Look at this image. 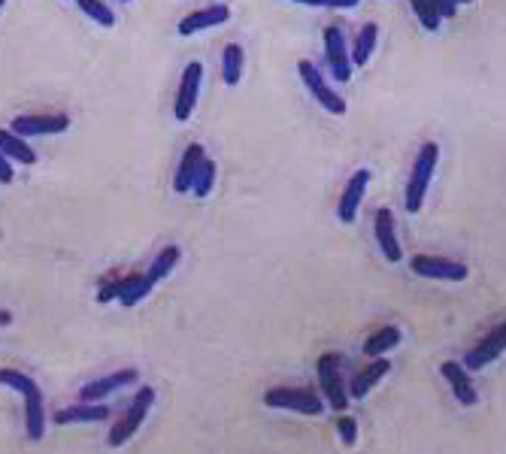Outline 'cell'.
<instances>
[{
  "label": "cell",
  "mask_w": 506,
  "mask_h": 454,
  "mask_svg": "<svg viewBox=\"0 0 506 454\" xmlns=\"http://www.w3.org/2000/svg\"><path fill=\"white\" fill-rule=\"evenodd\" d=\"M437 161H440V146L437 143H425L422 148H418L413 173H409V182H406V191H404L406 213H413V215L422 213L427 188H431V179H434V170H437Z\"/></svg>",
  "instance_id": "1"
},
{
  "label": "cell",
  "mask_w": 506,
  "mask_h": 454,
  "mask_svg": "<svg viewBox=\"0 0 506 454\" xmlns=\"http://www.w3.org/2000/svg\"><path fill=\"white\" fill-rule=\"evenodd\" d=\"M152 406H155V388L152 385H143V388H137V394L134 400L128 403V409L121 412V418L116 424H112V430L107 436V445L110 449H121L130 436H137V430L143 427L146 421V415L152 412Z\"/></svg>",
  "instance_id": "2"
},
{
  "label": "cell",
  "mask_w": 506,
  "mask_h": 454,
  "mask_svg": "<svg viewBox=\"0 0 506 454\" xmlns=\"http://www.w3.org/2000/svg\"><path fill=\"white\" fill-rule=\"evenodd\" d=\"M319 385L325 391V400L330 403L334 412H346L348 409V388L343 382V357L337 352H328L319 357Z\"/></svg>",
  "instance_id": "3"
},
{
  "label": "cell",
  "mask_w": 506,
  "mask_h": 454,
  "mask_svg": "<svg viewBox=\"0 0 506 454\" xmlns=\"http://www.w3.org/2000/svg\"><path fill=\"white\" fill-rule=\"evenodd\" d=\"M264 403L270 409H282V412L298 415H321L325 412V400L310 388H270L264 394Z\"/></svg>",
  "instance_id": "4"
},
{
  "label": "cell",
  "mask_w": 506,
  "mask_h": 454,
  "mask_svg": "<svg viewBox=\"0 0 506 454\" xmlns=\"http://www.w3.org/2000/svg\"><path fill=\"white\" fill-rule=\"evenodd\" d=\"M298 73H301V82L307 85V91L316 98V103L321 109H328L330 116H346V100L339 98V94L330 89L328 80H325V73L312 64V61H298Z\"/></svg>",
  "instance_id": "5"
},
{
  "label": "cell",
  "mask_w": 506,
  "mask_h": 454,
  "mask_svg": "<svg viewBox=\"0 0 506 454\" xmlns=\"http://www.w3.org/2000/svg\"><path fill=\"white\" fill-rule=\"evenodd\" d=\"M409 270L422 279H437V282H464L470 276V267L461 260L443 258V255H415L409 260Z\"/></svg>",
  "instance_id": "6"
},
{
  "label": "cell",
  "mask_w": 506,
  "mask_h": 454,
  "mask_svg": "<svg viewBox=\"0 0 506 454\" xmlns=\"http://www.w3.org/2000/svg\"><path fill=\"white\" fill-rule=\"evenodd\" d=\"M321 40H325V58H328L330 76H334L337 82H348L355 67H352V61H348V43L343 37V31H339L337 24H328V28L321 31Z\"/></svg>",
  "instance_id": "7"
},
{
  "label": "cell",
  "mask_w": 506,
  "mask_h": 454,
  "mask_svg": "<svg viewBox=\"0 0 506 454\" xmlns=\"http://www.w3.org/2000/svg\"><path fill=\"white\" fill-rule=\"evenodd\" d=\"M200 82H204V64H200V61H188L186 70H182L177 103H173V116H177V121L191 118V112H195V107H197Z\"/></svg>",
  "instance_id": "8"
},
{
  "label": "cell",
  "mask_w": 506,
  "mask_h": 454,
  "mask_svg": "<svg viewBox=\"0 0 506 454\" xmlns=\"http://www.w3.org/2000/svg\"><path fill=\"white\" fill-rule=\"evenodd\" d=\"M503 348H506V321H501L482 343H479L476 348H470V352L464 355V370L473 373V370H482V366H488V364H494L497 357L503 355Z\"/></svg>",
  "instance_id": "9"
},
{
  "label": "cell",
  "mask_w": 506,
  "mask_h": 454,
  "mask_svg": "<svg viewBox=\"0 0 506 454\" xmlns=\"http://www.w3.org/2000/svg\"><path fill=\"white\" fill-rule=\"evenodd\" d=\"M231 19V10L224 4H209V6H200V10L188 13L186 19L179 22V37H195L200 31H209V28H219V24H228Z\"/></svg>",
  "instance_id": "10"
},
{
  "label": "cell",
  "mask_w": 506,
  "mask_h": 454,
  "mask_svg": "<svg viewBox=\"0 0 506 454\" xmlns=\"http://www.w3.org/2000/svg\"><path fill=\"white\" fill-rule=\"evenodd\" d=\"M373 233H377L379 251L386 255V260H391V264H400V258H404V249H400V242H397L395 213H391L388 206L377 209V215H373Z\"/></svg>",
  "instance_id": "11"
},
{
  "label": "cell",
  "mask_w": 506,
  "mask_h": 454,
  "mask_svg": "<svg viewBox=\"0 0 506 454\" xmlns=\"http://www.w3.org/2000/svg\"><path fill=\"white\" fill-rule=\"evenodd\" d=\"M368 185H370V170H355V176L346 182L343 194H339V206H337V215L343 224H352L358 218V209H361V200L368 194Z\"/></svg>",
  "instance_id": "12"
},
{
  "label": "cell",
  "mask_w": 506,
  "mask_h": 454,
  "mask_svg": "<svg viewBox=\"0 0 506 454\" xmlns=\"http://www.w3.org/2000/svg\"><path fill=\"white\" fill-rule=\"evenodd\" d=\"M70 128V118L67 116H19L13 118V134L19 137H52V134H64V130Z\"/></svg>",
  "instance_id": "13"
},
{
  "label": "cell",
  "mask_w": 506,
  "mask_h": 454,
  "mask_svg": "<svg viewBox=\"0 0 506 454\" xmlns=\"http://www.w3.org/2000/svg\"><path fill=\"white\" fill-rule=\"evenodd\" d=\"M440 375L449 382L452 397H455L461 406H476V403H479L476 385H473V379H470V370H464V364L443 361V364H440Z\"/></svg>",
  "instance_id": "14"
},
{
  "label": "cell",
  "mask_w": 506,
  "mask_h": 454,
  "mask_svg": "<svg viewBox=\"0 0 506 454\" xmlns=\"http://www.w3.org/2000/svg\"><path fill=\"white\" fill-rule=\"evenodd\" d=\"M137 379H139L137 370H116V373L103 375V379L89 382V385L82 388L80 400H91V403H98V400H107L110 394H116V391H121V388L137 385Z\"/></svg>",
  "instance_id": "15"
},
{
  "label": "cell",
  "mask_w": 506,
  "mask_h": 454,
  "mask_svg": "<svg viewBox=\"0 0 506 454\" xmlns=\"http://www.w3.org/2000/svg\"><path fill=\"white\" fill-rule=\"evenodd\" d=\"M388 370H391V364L386 361V355L373 357V364L364 366L361 373H355V379L346 385V388H348V400H364V397L370 394L373 388L379 385L382 379H386Z\"/></svg>",
  "instance_id": "16"
},
{
  "label": "cell",
  "mask_w": 506,
  "mask_h": 454,
  "mask_svg": "<svg viewBox=\"0 0 506 454\" xmlns=\"http://www.w3.org/2000/svg\"><path fill=\"white\" fill-rule=\"evenodd\" d=\"M204 161H206V152H204V146H200V143H191L186 152H182L177 176H173V191H177V194H188L191 182H195L200 164H204Z\"/></svg>",
  "instance_id": "17"
},
{
  "label": "cell",
  "mask_w": 506,
  "mask_h": 454,
  "mask_svg": "<svg viewBox=\"0 0 506 454\" xmlns=\"http://www.w3.org/2000/svg\"><path fill=\"white\" fill-rule=\"evenodd\" d=\"M107 418H110V406L103 400H98V403L82 400V403L55 412V424H85V421H107Z\"/></svg>",
  "instance_id": "18"
},
{
  "label": "cell",
  "mask_w": 506,
  "mask_h": 454,
  "mask_svg": "<svg viewBox=\"0 0 506 454\" xmlns=\"http://www.w3.org/2000/svg\"><path fill=\"white\" fill-rule=\"evenodd\" d=\"M0 155H4L6 161L13 164H24V167H31V164H37V152L28 146V139L13 134L10 128H0Z\"/></svg>",
  "instance_id": "19"
},
{
  "label": "cell",
  "mask_w": 506,
  "mask_h": 454,
  "mask_svg": "<svg viewBox=\"0 0 506 454\" xmlns=\"http://www.w3.org/2000/svg\"><path fill=\"white\" fill-rule=\"evenodd\" d=\"M24 433H28V440H43L46 436V406H43L40 388L24 394Z\"/></svg>",
  "instance_id": "20"
},
{
  "label": "cell",
  "mask_w": 506,
  "mask_h": 454,
  "mask_svg": "<svg viewBox=\"0 0 506 454\" xmlns=\"http://www.w3.org/2000/svg\"><path fill=\"white\" fill-rule=\"evenodd\" d=\"M179 258H182L179 246H167V249H161L158 255H155V260L149 264V270L143 273V288H146V294H149L152 288L161 282V279H167V276L173 273V267L179 264Z\"/></svg>",
  "instance_id": "21"
},
{
  "label": "cell",
  "mask_w": 506,
  "mask_h": 454,
  "mask_svg": "<svg viewBox=\"0 0 506 454\" xmlns=\"http://www.w3.org/2000/svg\"><path fill=\"white\" fill-rule=\"evenodd\" d=\"M377 43H379V28L373 22H368L361 31L355 33V46L348 49V61H352V67L368 64V61L373 58V52H377Z\"/></svg>",
  "instance_id": "22"
},
{
  "label": "cell",
  "mask_w": 506,
  "mask_h": 454,
  "mask_svg": "<svg viewBox=\"0 0 506 454\" xmlns=\"http://www.w3.org/2000/svg\"><path fill=\"white\" fill-rule=\"evenodd\" d=\"M243 64H246V55H243V46H237V43H228L222 52V80L224 85H240L243 80Z\"/></svg>",
  "instance_id": "23"
},
{
  "label": "cell",
  "mask_w": 506,
  "mask_h": 454,
  "mask_svg": "<svg viewBox=\"0 0 506 454\" xmlns=\"http://www.w3.org/2000/svg\"><path fill=\"white\" fill-rule=\"evenodd\" d=\"M397 343H400V327H395V325L379 327L377 334H370L368 343H364V355H368V357H379V355L391 352V348H397Z\"/></svg>",
  "instance_id": "24"
},
{
  "label": "cell",
  "mask_w": 506,
  "mask_h": 454,
  "mask_svg": "<svg viewBox=\"0 0 506 454\" xmlns=\"http://www.w3.org/2000/svg\"><path fill=\"white\" fill-rule=\"evenodd\" d=\"M76 6H80L91 22H98L100 28H112V24H116V13L107 6V0H76Z\"/></svg>",
  "instance_id": "25"
},
{
  "label": "cell",
  "mask_w": 506,
  "mask_h": 454,
  "mask_svg": "<svg viewBox=\"0 0 506 454\" xmlns=\"http://www.w3.org/2000/svg\"><path fill=\"white\" fill-rule=\"evenodd\" d=\"M213 185H215V164L206 158L204 164H200L195 182H191V194H195V197H209Z\"/></svg>",
  "instance_id": "26"
},
{
  "label": "cell",
  "mask_w": 506,
  "mask_h": 454,
  "mask_svg": "<svg viewBox=\"0 0 506 454\" xmlns=\"http://www.w3.org/2000/svg\"><path fill=\"white\" fill-rule=\"evenodd\" d=\"M0 385H6V388H13V391H19V394L24 397L28 394V391H33V388H40L37 382L31 379L28 373H19V370H10V366H6V370H0Z\"/></svg>",
  "instance_id": "27"
},
{
  "label": "cell",
  "mask_w": 506,
  "mask_h": 454,
  "mask_svg": "<svg viewBox=\"0 0 506 454\" xmlns=\"http://www.w3.org/2000/svg\"><path fill=\"white\" fill-rule=\"evenodd\" d=\"M409 6H413L415 19L422 22L425 31H437L440 28L443 19L437 15V10H434V0H409Z\"/></svg>",
  "instance_id": "28"
},
{
  "label": "cell",
  "mask_w": 506,
  "mask_h": 454,
  "mask_svg": "<svg viewBox=\"0 0 506 454\" xmlns=\"http://www.w3.org/2000/svg\"><path fill=\"white\" fill-rule=\"evenodd\" d=\"M337 433H339V442H343L346 449H352V445L358 442V421L352 415H343L337 421Z\"/></svg>",
  "instance_id": "29"
},
{
  "label": "cell",
  "mask_w": 506,
  "mask_h": 454,
  "mask_svg": "<svg viewBox=\"0 0 506 454\" xmlns=\"http://www.w3.org/2000/svg\"><path fill=\"white\" fill-rule=\"evenodd\" d=\"M301 6H325V10H355L361 0H291Z\"/></svg>",
  "instance_id": "30"
},
{
  "label": "cell",
  "mask_w": 506,
  "mask_h": 454,
  "mask_svg": "<svg viewBox=\"0 0 506 454\" xmlns=\"http://www.w3.org/2000/svg\"><path fill=\"white\" fill-rule=\"evenodd\" d=\"M461 4H473V0H434V10H437L440 19H452Z\"/></svg>",
  "instance_id": "31"
},
{
  "label": "cell",
  "mask_w": 506,
  "mask_h": 454,
  "mask_svg": "<svg viewBox=\"0 0 506 454\" xmlns=\"http://www.w3.org/2000/svg\"><path fill=\"white\" fill-rule=\"evenodd\" d=\"M13 179H15V164L0 155V185H13Z\"/></svg>",
  "instance_id": "32"
},
{
  "label": "cell",
  "mask_w": 506,
  "mask_h": 454,
  "mask_svg": "<svg viewBox=\"0 0 506 454\" xmlns=\"http://www.w3.org/2000/svg\"><path fill=\"white\" fill-rule=\"evenodd\" d=\"M13 325V312L10 309H0V327H10Z\"/></svg>",
  "instance_id": "33"
},
{
  "label": "cell",
  "mask_w": 506,
  "mask_h": 454,
  "mask_svg": "<svg viewBox=\"0 0 506 454\" xmlns=\"http://www.w3.org/2000/svg\"><path fill=\"white\" fill-rule=\"evenodd\" d=\"M119 4H130V0H119Z\"/></svg>",
  "instance_id": "34"
},
{
  "label": "cell",
  "mask_w": 506,
  "mask_h": 454,
  "mask_svg": "<svg viewBox=\"0 0 506 454\" xmlns=\"http://www.w3.org/2000/svg\"><path fill=\"white\" fill-rule=\"evenodd\" d=\"M4 4H6V0H0V6H4Z\"/></svg>",
  "instance_id": "35"
}]
</instances>
